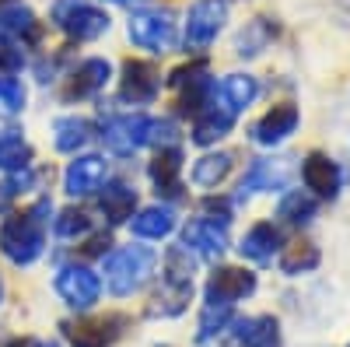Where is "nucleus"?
<instances>
[{"label":"nucleus","mask_w":350,"mask_h":347,"mask_svg":"<svg viewBox=\"0 0 350 347\" xmlns=\"http://www.w3.org/2000/svg\"><path fill=\"white\" fill-rule=\"evenodd\" d=\"M46 214H49V200H39L36 207H28L14 218L4 221V231H0V249L8 253V259L14 264H32V259L42 253V228H46Z\"/></svg>","instance_id":"obj_1"},{"label":"nucleus","mask_w":350,"mask_h":347,"mask_svg":"<svg viewBox=\"0 0 350 347\" xmlns=\"http://www.w3.org/2000/svg\"><path fill=\"white\" fill-rule=\"evenodd\" d=\"M158 264V253L148 246H126V249H116L105 259V281H109V292L112 295H133L137 287L154 274Z\"/></svg>","instance_id":"obj_2"},{"label":"nucleus","mask_w":350,"mask_h":347,"mask_svg":"<svg viewBox=\"0 0 350 347\" xmlns=\"http://www.w3.org/2000/svg\"><path fill=\"white\" fill-rule=\"evenodd\" d=\"M53 21L74 39H98L109 28V14L92 8L88 0H56Z\"/></svg>","instance_id":"obj_3"},{"label":"nucleus","mask_w":350,"mask_h":347,"mask_svg":"<svg viewBox=\"0 0 350 347\" xmlns=\"http://www.w3.org/2000/svg\"><path fill=\"white\" fill-rule=\"evenodd\" d=\"M151 123L154 120H148L140 112L137 116H112L102 127V140L112 155H133L137 148H144L151 140Z\"/></svg>","instance_id":"obj_4"},{"label":"nucleus","mask_w":350,"mask_h":347,"mask_svg":"<svg viewBox=\"0 0 350 347\" xmlns=\"http://www.w3.org/2000/svg\"><path fill=\"white\" fill-rule=\"evenodd\" d=\"M256 292V274L242 267H217L207 281V305H235Z\"/></svg>","instance_id":"obj_5"},{"label":"nucleus","mask_w":350,"mask_h":347,"mask_svg":"<svg viewBox=\"0 0 350 347\" xmlns=\"http://www.w3.org/2000/svg\"><path fill=\"white\" fill-rule=\"evenodd\" d=\"M56 292H60V298L84 312V309H92L102 295V281L95 270H88V267H64L60 274H56Z\"/></svg>","instance_id":"obj_6"},{"label":"nucleus","mask_w":350,"mask_h":347,"mask_svg":"<svg viewBox=\"0 0 350 347\" xmlns=\"http://www.w3.org/2000/svg\"><path fill=\"white\" fill-rule=\"evenodd\" d=\"M130 39L144 49L165 53L175 46V21L172 14H161V11H137L130 18Z\"/></svg>","instance_id":"obj_7"},{"label":"nucleus","mask_w":350,"mask_h":347,"mask_svg":"<svg viewBox=\"0 0 350 347\" xmlns=\"http://www.w3.org/2000/svg\"><path fill=\"white\" fill-rule=\"evenodd\" d=\"M298 123H301L298 105L295 102H280V105H273L270 112H262L259 120L252 123L249 137L256 144H262V148H273V144H280V140H287L291 133H295Z\"/></svg>","instance_id":"obj_8"},{"label":"nucleus","mask_w":350,"mask_h":347,"mask_svg":"<svg viewBox=\"0 0 350 347\" xmlns=\"http://www.w3.org/2000/svg\"><path fill=\"white\" fill-rule=\"evenodd\" d=\"M224 18H228L224 0H200L186 21V46H196V49L211 46L217 39V32L224 28Z\"/></svg>","instance_id":"obj_9"},{"label":"nucleus","mask_w":350,"mask_h":347,"mask_svg":"<svg viewBox=\"0 0 350 347\" xmlns=\"http://www.w3.org/2000/svg\"><path fill=\"white\" fill-rule=\"evenodd\" d=\"M301 183H305L315 196L333 200V196L340 193V186H343V168H340L329 155L312 151V155H305V162H301Z\"/></svg>","instance_id":"obj_10"},{"label":"nucleus","mask_w":350,"mask_h":347,"mask_svg":"<svg viewBox=\"0 0 350 347\" xmlns=\"http://www.w3.org/2000/svg\"><path fill=\"white\" fill-rule=\"evenodd\" d=\"M126 316H105V320H77L64 323V337L74 347H109L116 337L123 333Z\"/></svg>","instance_id":"obj_11"},{"label":"nucleus","mask_w":350,"mask_h":347,"mask_svg":"<svg viewBox=\"0 0 350 347\" xmlns=\"http://www.w3.org/2000/svg\"><path fill=\"white\" fill-rule=\"evenodd\" d=\"M287 176H291V158H256L239 183V200H245L249 193H262V190H284Z\"/></svg>","instance_id":"obj_12"},{"label":"nucleus","mask_w":350,"mask_h":347,"mask_svg":"<svg viewBox=\"0 0 350 347\" xmlns=\"http://www.w3.org/2000/svg\"><path fill=\"white\" fill-rule=\"evenodd\" d=\"M161 88L158 81V70L144 60H126L123 64V84H120V95L123 102H133V105H148Z\"/></svg>","instance_id":"obj_13"},{"label":"nucleus","mask_w":350,"mask_h":347,"mask_svg":"<svg viewBox=\"0 0 350 347\" xmlns=\"http://www.w3.org/2000/svg\"><path fill=\"white\" fill-rule=\"evenodd\" d=\"M102 183H105V162L98 155H81L64 172V190L70 196H88V193L102 190Z\"/></svg>","instance_id":"obj_14"},{"label":"nucleus","mask_w":350,"mask_h":347,"mask_svg":"<svg viewBox=\"0 0 350 347\" xmlns=\"http://www.w3.org/2000/svg\"><path fill=\"white\" fill-rule=\"evenodd\" d=\"M183 246L186 249H196L200 256L207 259H217L224 249H228V235H224V224L217 221H207V218H196L183 228Z\"/></svg>","instance_id":"obj_15"},{"label":"nucleus","mask_w":350,"mask_h":347,"mask_svg":"<svg viewBox=\"0 0 350 347\" xmlns=\"http://www.w3.org/2000/svg\"><path fill=\"white\" fill-rule=\"evenodd\" d=\"M231 337L239 347H280V323L273 316H252V320H235Z\"/></svg>","instance_id":"obj_16"},{"label":"nucleus","mask_w":350,"mask_h":347,"mask_svg":"<svg viewBox=\"0 0 350 347\" xmlns=\"http://www.w3.org/2000/svg\"><path fill=\"white\" fill-rule=\"evenodd\" d=\"M109 60H84L74 74H70V81H67V88H64V99L70 102V99H88V95H95L98 88H105V81H109Z\"/></svg>","instance_id":"obj_17"},{"label":"nucleus","mask_w":350,"mask_h":347,"mask_svg":"<svg viewBox=\"0 0 350 347\" xmlns=\"http://www.w3.org/2000/svg\"><path fill=\"white\" fill-rule=\"evenodd\" d=\"M277 249H280V228L270 224V221L252 224L245 235H242V246H239V253L245 259H256V264H270Z\"/></svg>","instance_id":"obj_18"},{"label":"nucleus","mask_w":350,"mask_h":347,"mask_svg":"<svg viewBox=\"0 0 350 347\" xmlns=\"http://www.w3.org/2000/svg\"><path fill=\"white\" fill-rule=\"evenodd\" d=\"M231 127H235V112L231 109H217L214 102L196 112L193 120V140L200 144V148H207V144H217L224 133H231Z\"/></svg>","instance_id":"obj_19"},{"label":"nucleus","mask_w":350,"mask_h":347,"mask_svg":"<svg viewBox=\"0 0 350 347\" xmlns=\"http://www.w3.org/2000/svg\"><path fill=\"white\" fill-rule=\"evenodd\" d=\"M179 172H183V151L179 148H161L151 162V183L158 193H179Z\"/></svg>","instance_id":"obj_20"},{"label":"nucleus","mask_w":350,"mask_h":347,"mask_svg":"<svg viewBox=\"0 0 350 347\" xmlns=\"http://www.w3.org/2000/svg\"><path fill=\"white\" fill-rule=\"evenodd\" d=\"M133 221V235H140V239H165L168 231L175 228V214H172V207H144L140 214H133L130 218Z\"/></svg>","instance_id":"obj_21"},{"label":"nucleus","mask_w":350,"mask_h":347,"mask_svg":"<svg viewBox=\"0 0 350 347\" xmlns=\"http://www.w3.org/2000/svg\"><path fill=\"white\" fill-rule=\"evenodd\" d=\"M193 295V284H179V281H161V292L151 298L148 316H179L186 309Z\"/></svg>","instance_id":"obj_22"},{"label":"nucleus","mask_w":350,"mask_h":347,"mask_svg":"<svg viewBox=\"0 0 350 347\" xmlns=\"http://www.w3.org/2000/svg\"><path fill=\"white\" fill-rule=\"evenodd\" d=\"M221 95H224V102H228L231 112L249 109L256 102V95H259V81L252 74H228L221 81Z\"/></svg>","instance_id":"obj_23"},{"label":"nucleus","mask_w":350,"mask_h":347,"mask_svg":"<svg viewBox=\"0 0 350 347\" xmlns=\"http://www.w3.org/2000/svg\"><path fill=\"white\" fill-rule=\"evenodd\" d=\"M133 207H137V190H130L126 183L105 186V193H102V211H105V218H109L112 224L133 218Z\"/></svg>","instance_id":"obj_24"},{"label":"nucleus","mask_w":350,"mask_h":347,"mask_svg":"<svg viewBox=\"0 0 350 347\" xmlns=\"http://www.w3.org/2000/svg\"><path fill=\"white\" fill-rule=\"evenodd\" d=\"M277 36V25L270 21V18H256V21H249L245 28H242V36L235 39V53L239 56H256V53H262L267 49V42Z\"/></svg>","instance_id":"obj_25"},{"label":"nucleus","mask_w":350,"mask_h":347,"mask_svg":"<svg viewBox=\"0 0 350 347\" xmlns=\"http://www.w3.org/2000/svg\"><path fill=\"white\" fill-rule=\"evenodd\" d=\"M319 246L315 242H291L287 249H284V256H280V270L287 274V277H298V274H308V270H315L319 267Z\"/></svg>","instance_id":"obj_26"},{"label":"nucleus","mask_w":350,"mask_h":347,"mask_svg":"<svg viewBox=\"0 0 350 347\" xmlns=\"http://www.w3.org/2000/svg\"><path fill=\"white\" fill-rule=\"evenodd\" d=\"M53 144L56 151H77L88 144V137H92V127H88V120H77V116H64V120L53 123Z\"/></svg>","instance_id":"obj_27"},{"label":"nucleus","mask_w":350,"mask_h":347,"mask_svg":"<svg viewBox=\"0 0 350 347\" xmlns=\"http://www.w3.org/2000/svg\"><path fill=\"white\" fill-rule=\"evenodd\" d=\"M231 165H235V158H231L228 151L203 155V158L193 165V183H196V186H217V183H224V176L231 172Z\"/></svg>","instance_id":"obj_28"},{"label":"nucleus","mask_w":350,"mask_h":347,"mask_svg":"<svg viewBox=\"0 0 350 347\" xmlns=\"http://www.w3.org/2000/svg\"><path fill=\"white\" fill-rule=\"evenodd\" d=\"M0 32L4 36H14V39H36L39 36V25H36V14L21 8V4H11L0 11Z\"/></svg>","instance_id":"obj_29"},{"label":"nucleus","mask_w":350,"mask_h":347,"mask_svg":"<svg viewBox=\"0 0 350 347\" xmlns=\"http://www.w3.org/2000/svg\"><path fill=\"white\" fill-rule=\"evenodd\" d=\"M277 218H284V224L301 228V224H308V221L315 218V200H312L308 193H301V190H291V193H284V200H280Z\"/></svg>","instance_id":"obj_30"},{"label":"nucleus","mask_w":350,"mask_h":347,"mask_svg":"<svg viewBox=\"0 0 350 347\" xmlns=\"http://www.w3.org/2000/svg\"><path fill=\"white\" fill-rule=\"evenodd\" d=\"M28 158H32V148L21 133H0V168H25Z\"/></svg>","instance_id":"obj_31"},{"label":"nucleus","mask_w":350,"mask_h":347,"mask_svg":"<svg viewBox=\"0 0 350 347\" xmlns=\"http://www.w3.org/2000/svg\"><path fill=\"white\" fill-rule=\"evenodd\" d=\"M165 281L193 284V256H189L186 246H172L165 253Z\"/></svg>","instance_id":"obj_32"},{"label":"nucleus","mask_w":350,"mask_h":347,"mask_svg":"<svg viewBox=\"0 0 350 347\" xmlns=\"http://www.w3.org/2000/svg\"><path fill=\"white\" fill-rule=\"evenodd\" d=\"M92 231V218H88L84 211H64L60 218H56V235L60 239H81V235H88Z\"/></svg>","instance_id":"obj_33"},{"label":"nucleus","mask_w":350,"mask_h":347,"mask_svg":"<svg viewBox=\"0 0 350 347\" xmlns=\"http://www.w3.org/2000/svg\"><path fill=\"white\" fill-rule=\"evenodd\" d=\"M25 105V88L18 81H0V120H11V116H18Z\"/></svg>","instance_id":"obj_34"},{"label":"nucleus","mask_w":350,"mask_h":347,"mask_svg":"<svg viewBox=\"0 0 350 347\" xmlns=\"http://www.w3.org/2000/svg\"><path fill=\"white\" fill-rule=\"evenodd\" d=\"M196 77H207V60H196V64H186L179 70H172L168 84H172V88H186V84L196 81Z\"/></svg>","instance_id":"obj_35"},{"label":"nucleus","mask_w":350,"mask_h":347,"mask_svg":"<svg viewBox=\"0 0 350 347\" xmlns=\"http://www.w3.org/2000/svg\"><path fill=\"white\" fill-rule=\"evenodd\" d=\"M151 140L154 144H168V148H175V123H168V120H154L151 123Z\"/></svg>","instance_id":"obj_36"},{"label":"nucleus","mask_w":350,"mask_h":347,"mask_svg":"<svg viewBox=\"0 0 350 347\" xmlns=\"http://www.w3.org/2000/svg\"><path fill=\"white\" fill-rule=\"evenodd\" d=\"M203 211H207V214H217L221 224L231 221V204H228V200H221V196H207V200H203Z\"/></svg>","instance_id":"obj_37"},{"label":"nucleus","mask_w":350,"mask_h":347,"mask_svg":"<svg viewBox=\"0 0 350 347\" xmlns=\"http://www.w3.org/2000/svg\"><path fill=\"white\" fill-rule=\"evenodd\" d=\"M36 347H60V344H36Z\"/></svg>","instance_id":"obj_38"},{"label":"nucleus","mask_w":350,"mask_h":347,"mask_svg":"<svg viewBox=\"0 0 350 347\" xmlns=\"http://www.w3.org/2000/svg\"><path fill=\"white\" fill-rule=\"evenodd\" d=\"M112 4H130V0H112Z\"/></svg>","instance_id":"obj_39"},{"label":"nucleus","mask_w":350,"mask_h":347,"mask_svg":"<svg viewBox=\"0 0 350 347\" xmlns=\"http://www.w3.org/2000/svg\"><path fill=\"white\" fill-rule=\"evenodd\" d=\"M0 298H4V284H0Z\"/></svg>","instance_id":"obj_40"}]
</instances>
